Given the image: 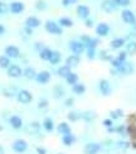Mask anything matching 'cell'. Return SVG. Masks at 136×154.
I'll return each mask as SVG.
<instances>
[{
  "label": "cell",
  "mask_w": 136,
  "mask_h": 154,
  "mask_svg": "<svg viewBox=\"0 0 136 154\" xmlns=\"http://www.w3.org/2000/svg\"><path fill=\"white\" fill-rule=\"evenodd\" d=\"M44 28H45V30H47L48 33L54 34V35H61L63 33L62 27L59 24H57L56 22H53V20H47V22H45Z\"/></svg>",
  "instance_id": "cell-1"
},
{
  "label": "cell",
  "mask_w": 136,
  "mask_h": 154,
  "mask_svg": "<svg viewBox=\"0 0 136 154\" xmlns=\"http://www.w3.org/2000/svg\"><path fill=\"white\" fill-rule=\"evenodd\" d=\"M11 148H13V150H14L15 153H25L27 152V149H28V143L25 142L24 139H17V140H14L13 142V144H11Z\"/></svg>",
  "instance_id": "cell-2"
},
{
  "label": "cell",
  "mask_w": 136,
  "mask_h": 154,
  "mask_svg": "<svg viewBox=\"0 0 136 154\" xmlns=\"http://www.w3.org/2000/svg\"><path fill=\"white\" fill-rule=\"evenodd\" d=\"M117 73H121V75H125V76H127V75H132L134 73V71H135V67H134V65L131 62H127V61H125L122 65L119 67V68H116L115 69Z\"/></svg>",
  "instance_id": "cell-3"
},
{
  "label": "cell",
  "mask_w": 136,
  "mask_h": 154,
  "mask_svg": "<svg viewBox=\"0 0 136 154\" xmlns=\"http://www.w3.org/2000/svg\"><path fill=\"white\" fill-rule=\"evenodd\" d=\"M69 49L72 51L73 54L80 56V54H82L83 52H85L86 47H85V44H83L82 42H80V41H71L69 42Z\"/></svg>",
  "instance_id": "cell-4"
},
{
  "label": "cell",
  "mask_w": 136,
  "mask_h": 154,
  "mask_svg": "<svg viewBox=\"0 0 136 154\" xmlns=\"http://www.w3.org/2000/svg\"><path fill=\"white\" fill-rule=\"evenodd\" d=\"M121 18H122V20H124V23H126L128 25L136 24V17H135L134 13L128 9H124L121 11Z\"/></svg>",
  "instance_id": "cell-5"
},
{
  "label": "cell",
  "mask_w": 136,
  "mask_h": 154,
  "mask_svg": "<svg viewBox=\"0 0 136 154\" xmlns=\"http://www.w3.org/2000/svg\"><path fill=\"white\" fill-rule=\"evenodd\" d=\"M32 100H33V95H32L30 91L28 90H20V91L18 92V101L20 102V104H30Z\"/></svg>",
  "instance_id": "cell-6"
},
{
  "label": "cell",
  "mask_w": 136,
  "mask_h": 154,
  "mask_svg": "<svg viewBox=\"0 0 136 154\" xmlns=\"http://www.w3.org/2000/svg\"><path fill=\"white\" fill-rule=\"evenodd\" d=\"M98 90L102 96H110L112 92V88H111V85H110V82L105 79H102L98 81Z\"/></svg>",
  "instance_id": "cell-7"
},
{
  "label": "cell",
  "mask_w": 136,
  "mask_h": 154,
  "mask_svg": "<svg viewBox=\"0 0 136 154\" xmlns=\"http://www.w3.org/2000/svg\"><path fill=\"white\" fill-rule=\"evenodd\" d=\"M116 8H117V5L115 4L113 0H102L101 9L105 13H107V14H112V13L116 10Z\"/></svg>",
  "instance_id": "cell-8"
},
{
  "label": "cell",
  "mask_w": 136,
  "mask_h": 154,
  "mask_svg": "<svg viewBox=\"0 0 136 154\" xmlns=\"http://www.w3.org/2000/svg\"><path fill=\"white\" fill-rule=\"evenodd\" d=\"M101 150V144L98 143H87L83 148V153L85 154H97Z\"/></svg>",
  "instance_id": "cell-9"
},
{
  "label": "cell",
  "mask_w": 136,
  "mask_h": 154,
  "mask_svg": "<svg viewBox=\"0 0 136 154\" xmlns=\"http://www.w3.org/2000/svg\"><path fill=\"white\" fill-rule=\"evenodd\" d=\"M76 11H77V15H78V18L83 19V20L88 19L89 13H91V10H89V8L87 5H78V6H77V9H76Z\"/></svg>",
  "instance_id": "cell-10"
},
{
  "label": "cell",
  "mask_w": 136,
  "mask_h": 154,
  "mask_svg": "<svg viewBox=\"0 0 136 154\" xmlns=\"http://www.w3.org/2000/svg\"><path fill=\"white\" fill-rule=\"evenodd\" d=\"M96 33H97L98 37H106L110 33V25L107 23H105V22L100 23L96 27Z\"/></svg>",
  "instance_id": "cell-11"
},
{
  "label": "cell",
  "mask_w": 136,
  "mask_h": 154,
  "mask_svg": "<svg viewBox=\"0 0 136 154\" xmlns=\"http://www.w3.org/2000/svg\"><path fill=\"white\" fill-rule=\"evenodd\" d=\"M22 75H23V71L18 65H11L8 68V76L11 77V79H18V77H20Z\"/></svg>",
  "instance_id": "cell-12"
},
{
  "label": "cell",
  "mask_w": 136,
  "mask_h": 154,
  "mask_svg": "<svg viewBox=\"0 0 136 154\" xmlns=\"http://www.w3.org/2000/svg\"><path fill=\"white\" fill-rule=\"evenodd\" d=\"M35 80H37L38 83H41V85H45V83L50 80V72L49 71H41V72H38Z\"/></svg>",
  "instance_id": "cell-13"
},
{
  "label": "cell",
  "mask_w": 136,
  "mask_h": 154,
  "mask_svg": "<svg viewBox=\"0 0 136 154\" xmlns=\"http://www.w3.org/2000/svg\"><path fill=\"white\" fill-rule=\"evenodd\" d=\"M5 56H8L9 58H18L20 56V51L15 46H8L5 48Z\"/></svg>",
  "instance_id": "cell-14"
},
{
  "label": "cell",
  "mask_w": 136,
  "mask_h": 154,
  "mask_svg": "<svg viewBox=\"0 0 136 154\" xmlns=\"http://www.w3.org/2000/svg\"><path fill=\"white\" fill-rule=\"evenodd\" d=\"M24 4L22 2H14L9 5V10L13 13V14H20V13L24 11Z\"/></svg>",
  "instance_id": "cell-15"
},
{
  "label": "cell",
  "mask_w": 136,
  "mask_h": 154,
  "mask_svg": "<svg viewBox=\"0 0 136 154\" xmlns=\"http://www.w3.org/2000/svg\"><path fill=\"white\" fill-rule=\"evenodd\" d=\"M80 62H81L80 56H76V54H71V56H68L67 58H66V65L68 67H71V68L77 67V66L80 65Z\"/></svg>",
  "instance_id": "cell-16"
},
{
  "label": "cell",
  "mask_w": 136,
  "mask_h": 154,
  "mask_svg": "<svg viewBox=\"0 0 136 154\" xmlns=\"http://www.w3.org/2000/svg\"><path fill=\"white\" fill-rule=\"evenodd\" d=\"M9 124L11 125L13 129H22L23 126V120L20 116H18V115H13V116L9 119Z\"/></svg>",
  "instance_id": "cell-17"
},
{
  "label": "cell",
  "mask_w": 136,
  "mask_h": 154,
  "mask_svg": "<svg viewBox=\"0 0 136 154\" xmlns=\"http://www.w3.org/2000/svg\"><path fill=\"white\" fill-rule=\"evenodd\" d=\"M57 133L62 134V135H67V134H72V129H71V126L68 123H59L57 126Z\"/></svg>",
  "instance_id": "cell-18"
},
{
  "label": "cell",
  "mask_w": 136,
  "mask_h": 154,
  "mask_svg": "<svg viewBox=\"0 0 136 154\" xmlns=\"http://www.w3.org/2000/svg\"><path fill=\"white\" fill-rule=\"evenodd\" d=\"M27 131L32 135H35V134H39L41 131V124L38 121H32V123L28 124L27 126Z\"/></svg>",
  "instance_id": "cell-19"
},
{
  "label": "cell",
  "mask_w": 136,
  "mask_h": 154,
  "mask_svg": "<svg viewBox=\"0 0 136 154\" xmlns=\"http://www.w3.org/2000/svg\"><path fill=\"white\" fill-rule=\"evenodd\" d=\"M41 25V20L39 18L37 17H28L27 19H25V27H29V28H38Z\"/></svg>",
  "instance_id": "cell-20"
},
{
  "label": "cell",
  "mask_w": 136,
  "mask_h": 154,
  "mask_svg": "<svg viewBox=\"0 0 136 154\" xmlns=\"http://www.w3.org/2000/svg\"><path fill=\"white\" fill-rule=\"evenodd\" d=\"M61 60H62V54H61L59 51H53L50 58H49V63L56 66V65H58V63H61Z\"/></svg>",
  "instance_id": "cell-21"
},
{
  "label": "cell",
  "mask_w": 136,
  "mask_h": 154,
  "mask_svg": "<svg viewBox=\"0 0 136 154\" xmlns=\"http://www.w3.org/2000/svg\"><path fill=\"white\" fill-rule=\"evenodd\" d=\"M76 137L73 135V134H67V135H63L62 137V143L66 145V146H71L73 145L76 143Z\"/></svg>",
  "instance_id": "cell-22"
},
{
  "label": "cell",
  "mask_w": 136,
  "mask_h": 154,
  "mask_svg": "<svg viewBox=\"0 0 136 154\" xmlns=\"http://www.w3.org/2000/svg\"><path fill=\"white\" fill-rule=\"evenodd\" d=\"M124 44H125L124 38H115V39H112L111 43H110V47L112 49H120L124 47Z\"/></svg>",
  "instance_id": "cell-23"
},
{
  "label": "cell",
  "mask_w": 136,
  "mask_h": 154,
  "mask_svg": "<svg viewBox=\"0 0 136 154\" xmlns=\"http://www.w3.org/2000/svg\"><path fill=\"white\" fill-rule=\"evenodd\" d=\"M71 69H72V68H71V67H68L67 65L61 66L59 68L57 69V75L59 76V77H62V79H66V77H67V76H68L71 72H72V71H71Z\"/></svg>",
  "instance_id": "cell-24"
},
{
  "label": "cell",
  "mask_w": 136,
  "mask_h": 154,
  "mask_svg": "<svg viewBox=\"0 0 136 154\" xmlns=\"http://www.w3.org/2000/svg\"><path fill=\"white\" fill-rule=\"evenodd\" d=\"M126 134L131 140H136V124H127Z\"/></svg>",
  "instance_id": "cell-25"
},
{
  "label": "cell",
  "mask_w": 136,
  "mask_h": 154,
  "mask_svg": "<svg viewBox=\"0 0 136 154\" xmlns=\"http://www.w3.org/2000/svg\"><path fill=\"white\" fill-rule=\"evenodd\" d=\"M58 24L64 28H71V27H73V20L68 17H62L59 20H58Z\"/></svg>",
  "instance_id": "cell-26"
},
{
  "label": "cell",
  "mask_w": 136,
  "mask_h": 154,
  "mask_svg": "<svg viewBox=\"0 0 136 154\" xmlns=\"http://www.w3.org/2000/svg\"><path fill=\"white\" fill-rule=\"evenodd\" d=\"M23 75L27 77L28 80H35V77H37V71L33 68V67H27L23 71Z\"/></svg>",
  "instance_id": "cell-27"
},
{
  "label": "cell",
  "mask_w": 136,
  "mask_h": 154,
  "mask_svg": "<svg viewBox=\"0 0 136 154\" xmlns=\"http://www.w3.org/2000/svg\"><path fill=\"white\" fill-rule=\"evenodd\" d=\"M52 51L50 48H48V47H45V48H43L41 52H38L39 53V57L43 60V61H49V58H50V56H52Z\"/></svg>",
  "instance_id": "cell-28"
},
{
  "label": "cell",
  "mask_w": 136,
  "mask_h": 154,
  "mask_svg": "<svg viewBox=\"0 0 136 154\" xmlns=\"http://www.w3.org/2000/svg\"><path fill=\"white\" fill-rule=\"evenodd\" d=\"M72 91L76 94V95H83L86 92V86L83 83H76V85L72 86Z\"/></svg>",
  "instance_id": "cell-29"
},
{
  "label": "cell",
  "mask_w": 136,
  "mask_h": 154,
  "mask_svg": "<svg viewBox=\"0 0 136 154\" xmlns=\"http://www.w3.org/2000/svg\"><path fill=\"white\" fill-rule=\"evenodd\" d=\"M43 128H44V129L47 130L48 133L53 131V129H54V123H53V120H52L50 118H45V119L43 120Z\"/></svg>",
  "instance_id": "cell-30"
},
{
  "label": "cell",
  "mask_w": 136,
  "mask_h": 154,
  "mask_svg": "<svg viewBox=\"0 0 136 154\" xmlns=\"http://www.w3.org/2000/svg\"><path fill=\"white\" fill-rule=\"evenodd\" d=\"M126 53L130 56L136 54V41H130L126 44Z\"/></svg>",
  "instance_id": "cell-31"
},
{
  "label": "cell",
  "mask_w": 136,
  "mask_h": 154,
  "mask_svg": "<svg viewBox=\"0 0 136 154\" xmlns=\"http://www.w3.org/2000/svg\"><path fill=\"white\" fill-rule=\"evenodd\" d=\"M66 81H67L68 85L73 86V85H76V83H78V75L74 73V72H71V73L66 77Z\"/></svg>",
  "instance_id": "cell-32"
},
{
  "label": "cell",
  "mask_w": 136,
  "mask_h": 154,
  "mask_svg": "<svg viewBox=\"0 0 136 154\" xmlns=\"http://www.w3.org/2000/svg\"><path fill=\"white\" fill-rule=\"evenodd\" d=\"M122 116H124V111H122V109H115V110L110 111V119H112V120L120 119Z\"/></svg>",
  "instance_id": "cell-33"
},
{
  "label": "cell",
  "mask_w": 136,
  "mask_h": 154,
  "mask_svg": "<svg viewBox=\"0 0 136 154\" xmlns=\"http://www.w3.org/2000/svg\"><path fill=\"white\" fill-rule=\"evenodd\" d=\"M53 96H54V99H61L64 96V88L59 85H57L53 87Z\"/></svg>",
  "instance_id": "cell-34"
},
{
  "label": "cell",
  "mask_w": 136,
  "mask_h": 154,
  "mask_svg": "<svg viewBox=\"0 0 136 154\" xmlns=\"http://www.w3.org/2000/svg\"><path fill=\"white\" fill-rule=\"evenodd\" d=\"M10 65V60L8 56H0V67L2 68H9Z\"/></svg>",
  "instance_id": "cell-35"
},
{
  "label": "cell",
  "mask_w": 136,
  "mask_h": 154,
  "mask_svg": "<svg viewBox=\"0 0 136 154\" xmlns=\"http://www.w3.org/2000/svg\"><path fill=\"white\" fill-rule=\"evenodd\" d=\"M81 118L86 121H92L96 119V114L93 111H85L83 114H81Z\"/></svg>",
  "instance_id": "cell-36"
},
{
  "label": "cell",
  "mask_w": 136,
  "mask_h": 154,
  "mask_svg": "<svg viewBox=\"0 0 136 154\" xmlns=\"http://www.w3.org/2000/svg\"><path fill=\"white\" fill-rule=\"evenodd\" d=\"M67 118H68V120H69V121H72V123H74V121H77L78 119H81V114L76 112V111H71V112H68Z\"/></svg>",
  "instance_id": "cell-37"
},
{
  "label": "cell",
  "mask_w": 136,
  "mask_h": 154,
  "mask_svg": "<svg viewBox=\"0 0 136 154\" xmlns=\"http://www.w3.org/2000/svg\"><path fill=\"white\" fill-rule=\"evenodd\" d=\"M117 148H120L122 150H126L128 148H131V143L126 142V140H119L117 142Z\"/></svg>",
  "instance_id": "cell-38"
},
{
  "label": "cell",
  "mask_w": 136,
  "mask_h": 154,
  "mask_svg": "<svg viewBox=\"0 0 136 154\" xmlns=\"http://www.w3.org/2000/svg\"><path fill=\"white\" fill-rule=\"evenodd\" d=\"M100 58L101 60H103V61H111L113 57L108 53V51H106V49H103V51H101L100 52Z\"/></svg>",
  "instance_id": "cell-39"
},
{
  "label": "cell",
  "mask_w": 136,
  "mask_h": 154,
  "mask_svg": "<svg viewBox=\"0 0 136 154\" xmlns=\"http://www.w3.org/2000/svg\"><path fill=\"white\" fill-rule=\"evenodd\" d=\"M98 44H100V39H98V38H91V41H89V43L86 46V48H96Z\"/></svg>",
  "instance_id": "cell-40"
},
{
  "label": "cell",
  "mask_w": 136,
  "mask_h": 154,
  "mask_svg": "<svg viewBox=\"0 0 136 154\" xmlns=\"http://www.w3.org/2000/svg\"><path fill=\"white\" fill-rule=\"evenodd\" d=\"M35 8H37L38 10H44V9H47V3H45L44 0H37Z\"/></svg>",
  "instance_id": "cell-41"
},
{
  "label": "cell",
  "mask_w": 136,
  "mask_h": 154,
  "mask_svg": "<svg viewBox=\"0 0 136 154\" xmlns=\"http://www.w3.org/2000/svg\"><path fill=\"white\" fill-rule=\"evenodd\" d=\"M110 62H111V65H112V67L116 69V68H119L121 65H122V63H124V62H122V61H120L119 58H117V57H113V58L111 60V61H110Z\"/></svg>",
  "instance_id": "cell-42"
},
{
  "label": "cell",
  "mask_w": 136,
  "mask_h": 154,
  "mask_svg": "<svg viewBox=\"0 0 136 154\" xmlns=\"http://www.w3.org/2000/svg\"><path fill=\"white\" fill-rule=\"evenodd\" d=\"M115 2V4L117 5V6H128L130 5V3H131V0H113Z\"/></svg>",
  "instance_id": "cell-43"
},
{
  "label": "cell",
  "mask_w": 136,
  "mask_h": 154,
  "mask_svg": "<svg viewBox=\"0 0 136 154\" xmlns=\"http://www.w3.org/2000/svg\"><path fill=\"white\" fill-rule=\"evenodd\" d=\"M49 105V102L47 99H41L38 101V109H47Z\"/></svg>",
  "instance_id": "cell-44"
},
{
  "label": "cell",
  "mask_w": 136,
  "mask_h": 154,
  "mask_svg": "<svg viewBox=\"0 0 136 154\" xmlns=\"http://www.w3.org/2000/svg\"><path fill=\"white\" fill-rule=\"evenodd\" d=\"M96 57V48H87V58L93 60Z\"/></svg>",
  "instance_id": "cell-45"
},
{
  "label": "cell",
  "mask_w": 136,
  "mask_h": 154,
  "mask_svg": "<svg viewBox=\"0 0 136 154\" xmlns=\"http://www.w3.org/2000/svg\"><path fill=\"white\" fill-rule=\"evenodd\" d=\"M115 131L117 133V134H120V135H127V134H126V126H124V125L117 126L115 129Z\"/></svg>",
  "instance_id": "cell-46"
},
{
  "label": "cell",
  "mask_w": 136,
  "mask_h": 154,
  "mask_svg": "<svg viewBox=\"0 0 136 154\" xmlns=\"http://www.w3.org/2000/svg\"><path fill=\"white\" fill-rule=\"evenodd\" d=\"M89 41H91V37H89V35L83 34V35H81V37H80V42H82L83 44H85V47H86L87 44L89 43Z\"/></svg>",
  "instance_id": "cell-47"
},
{
  "label": "cell",
  "mask_w": 136,
  "mask_h": 154,
  "mask_svg": "<svg viewBox=\"0 0 136 154\" xmlns=\"http://www.w3.org/2000/svg\"><path fill=\"white\" fill-rule=\"evenodd\" d=\"M127 124H136V112H132L127 116Z\"/></svg>",
  "instance_id": "cell-48"
},
{
  "label": "cell",
  "mask_w": 136,
  "mask_h": 154,
  "mask_svg": "<svg viewBox=\"0 0 136 154\" xmlns=\"http://www.w3.org/2000/svg\"><path fill=\"white\" fill-rule=\"evenodd\" d=\"M8 10H9V6L5 3L0 2V14H5V13H8Z\"/></svg>",
  "instance_id": "cell-49"
},
{
  "label": "cell",
  "mask_w": 136,
  "mask_h": 154,
  "mask_svg": "<svg viewBox=\"0 0 136 154\" xmlns=\"http://www.w3.org/2000/svg\"><path fill=\"white\" fill-rule=\"evenodd\" d=\"M102 124H103V126L108 129V128H112V125H113V120H112V119H105V120L102 121Z\"/></svg>",
  "instance_id": "cell-50"
},
{
  "label": "cell",
  "mask_w": 136,
  "mask_h": 154,
  "mask_svg": "<svg viewBox=\"0 0 136 154\" xmlns=\"http://www.w3.org/2000/svg\"><path fill=\"white\" fill-rule=\"evenodd\" d=\"M126 56H127V53H126V51H121V52H119V54L116 56L117 58L120 60V61H122V62H125L126 61Z\"/></svg>",
  "instance_id": "cell-51"
},
{
  "label": "cell",
  "mask_w": 136,
  "mask_h": 154,
  "mask_svg": "<svg viewBox=\"0 0 136 154\" xmlns=\"http://www.w3.org/2000/svg\"><path fill=\"white\" fill-rule=\"evenodd\" d=\"M35 152L37 154H48L47 149L43 148V146H35Z\"/></svg>",
  "instance_id": "cell-52"
},
{
  "label": "cell",
  "mask_w": 136,
  "mask_h": 154,
  "mask_svg": "<svg viewBox=\"0 0 136 154\" xmlns=\"http://www.w3.org/2000/svg\"><path fill=\"white\" fill-rule=\"evenodd\" d=\"M77 2H78V0H62V5L63 6H69V5L77 3Z\"/></svg>",
  "instance_id": "cell-53"
},
{
  "label": "cell",
  "mask_w": 136,
  "mask_h": 154,
  "mask_svg": "<svg viewBox=\"0 0 136 154\" xmlns=\"http://www.w3.org/2000/svg\"><path fill=\"white\" fill-rule=\"evenodd\" d=\"M73 102H74V100L72 97H68L66 101H64V105H66L67 107H71V106H73Z\"/></svg>",
  "instance_id": "cell-54"
},
{
  "label": "cell",
  "mask_w": 136,
  "mask_h": 154,
  "mask_svg": "<svg viewBox=\"0 0 136 154\" xmlns=\"http://www.w3.org/2000/svg\"><path fill=\"white\" fill-rule=\"evenodd\" d=\"M85 25H86V27L87 28H92L93 27V20H92V19H86V20H85Z\"/></svg>",
  "instance_id": "cell-55"
},
{
  "label": "cell",
  "mask_w": 136,
  "mask_h": 154,
  "mask_svg": "<svg viewBox=\"0 0 136 154\" xmlns=\"http://www.w3.org/2000/svg\"><path fill=\"white\" fill-rule=\"evenodd\" d=\"M43 48H45V46H44L43 43H41V42L35 43V49H38V52H41V51H42Z\"/></svg>",
  "instance_id": "cell-56"
},
{
  "label": "cell",
  "mask_w": 136,
  "mask_h": 154,
  "mask_svg": "<svg viewBox=\"0 0 136 154\" xmlns=\"http://www.w3.org/2000/svg\"><path fill=\"white\" fill-rule=\"evenodd\" d=\"M24 32H25V34H27V35H32V34H33V32H32V28H29V27H25V28H24Z\"/></svg>",
  "instance_id": "cell-57"
},
{
  "label": "cell",
  "mask_w": 136,
  "mask_h": 154,
  "mask_svg": "<svg viewBox=\"0 0 136 154\" xmlns=\"http://www.w3.org/2000/svg\"><path fill=\"white\" fill-rule=\"evenodd\" d=\"M4 96H8V97H11L13 94H11V92H9L8 90H4Z\"/></svg>",
  "instance_id": "cell-58"
},
{
  "label": "cell",
  "mask_w": 136,
  "mask_h": 154,
  "mask_svg": "<svg viewBox=\"0 0 136 154\" xmlns=\"http://www.w3.org/2000/svg\"><path fill=\"white\" fill-rule=\"evenodd\" d=\"M5 33V28H4V25L0 24V35H3Z\"/></svg>",
  "instance_id": "cell-59"
},
{
  "label": "cell",
  "mask_w": 136,
  "mask_h": 154,
  "mask_svg": "<svg viewBox=\"0 0 136 154\" xmlns=\"http://www.w3.org/2000/svg\"><path fill=\"white\" fill-rule=\"evenodd\" d=\"M131 148L136 149V140H132V142H131Z\"/></svg>",
  "instance_id": "cell-60"
},
{
  "label": "cell",
  "mask_w": 136,
  "mask_h": 154,
  "mask_svg": "<svg viewBox=\"0 0 136 154\" xmlns=\"http://www.w3.org/2000/svg\"><path fill=\"white\" fill-rule=\"evenodd\" d=\"M0 154H5V152H4V148L2 145H0Z\"/></svg>",
  "instance_id": "cell-61"
},
{
  "label": "cell",
  "mask_w": 136,
  "mask_h": 154,
  "mask_svg": "<svg viewBox=\"0 0 136 154\" xmlns=\"http://www.w3.org/2000/svg\"><path fill=\"white\" fill-rule=\"evenodd\" d=\"M58 154H64V153H58Z\"/></svg>",
  "instance_id": "cell-62"
}]
</instances>
